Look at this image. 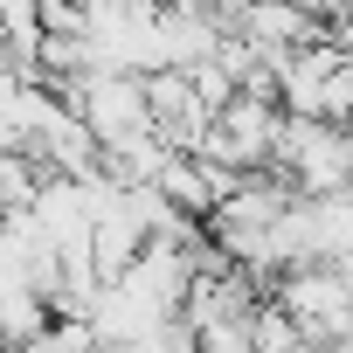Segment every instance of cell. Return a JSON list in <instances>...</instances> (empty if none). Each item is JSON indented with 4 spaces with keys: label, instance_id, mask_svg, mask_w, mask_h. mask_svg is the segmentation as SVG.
I'll return each mask as SVG.
<instances>
[{
    "label": "cell",
    "instance_id": "4",
    "mask_svg": "<svg viewBox=\"0 0 353 353\" xmlns=\"http://www.w3.org/2000/svg\"><path fill=\"white\" fill-rule=\"evenodd\" d=\"M70 111L90 125V139L104 152H125L139 139H159L152 132V111H145V77H132V70H90L70 90Z\"/></svg>",
    "mask_w": 353,
    "mask_h": 353
},
{
    "label": "cell",
    "instance_id": "8",
    "mask_svg": "<svg viewBox=\"0 0 353 353\" xmlns=\"http://www.w3.org/2000/svg\"><path fill=\"white\" fill-rule=\"evenodd\" d=\"M63 8H90V0H63Z\"/></svg>",
    "mask_w": 353,
    "mask_h": 353
},
{
    "label": "cell",
    "instance_id": "1",
    "mask_svg": "<svg viewBox=\"0 0 353 353\" xmlns=\"http://www.w3.org/2000/svg\"><path fill=\"white\" fill-rule=\"evenodd\" d=\"M270 173H284V188L305 201H332L353 188V132L332 118H284Z\"/></svg>",
    "mask_w": 353,
    "mask_h": 353
},
{
    "label": "cell",
    "instance_id": "2",
    "mask_svg": "<svg viewBox=\"0 0 353 353\" xmlns=\"http://www.w3.org/2000/svg\"><path fill=\"white\" fill-rule=\"evenodd\" d=\"M270 298L291 312V325H298L319 353H332V346L353 339V277H346L339 263H298V270H284V277L270 284Z\"/></svg>",
    "mask_w": 353,
    "mask_h": 353
},
{
    "label": "cell",
    "instance_id": "6",
    "mask_svg": "<svg viewBox=\"0 0 353 353\" xmlns=\"http://www.w3.org/2000/svg\"><path fill=\"white\" fill-rule=\"evenodd\" d=\"M256 353H319V346L291 325V312H284L277 298H263V305H256Z\"/></svg>",
    "mask_w": 353,
    "mask_h": 353
},
{
    "label": "cell",
    "instance_id": "5",
    "mask_svg": "<svg viewBox=\"0 0 353 353\" xmlns=\"http://www.w3.org/2000/svg\"><path fill=\"white\" fill-rule=\"evenodd\" d=\"M42 181H49L42 159H28V152H0V215H28L35 194H42Z\"/></svg>",
    "mask_w": 353,
    "mask_h": 353
},
{
    "label": "cell",
    "instance_id": "7",
    "mask_svg": "<svg viewBox=\"0 0 353 353\" xmlns=\"http://www.w3.org/2000/svg\"><path fill=\"white\" fill-rule=\"evenodd\" d=\"M21 353H104L97 346V332H90V319H49Z\"/></svg>",
    "mask_w": 353,
    "mask_h": 353
},
{
    "label": "cell",
    "instance_id": "3",
    "mask_svg": "<svg viewBox=\"0 0 353 353\" xmlns=\"http://www.w3.org/2000/svg\"><path fill=\"white\" fill-rule=\"evenodd\" d=\"M277 139H284V104L236 90V97L215 111V125H208V139H201V159L222 166V173H270Z\"/></svg>",
    "mask_w": 353,
    "mask_h": 353
}]
</instances>
